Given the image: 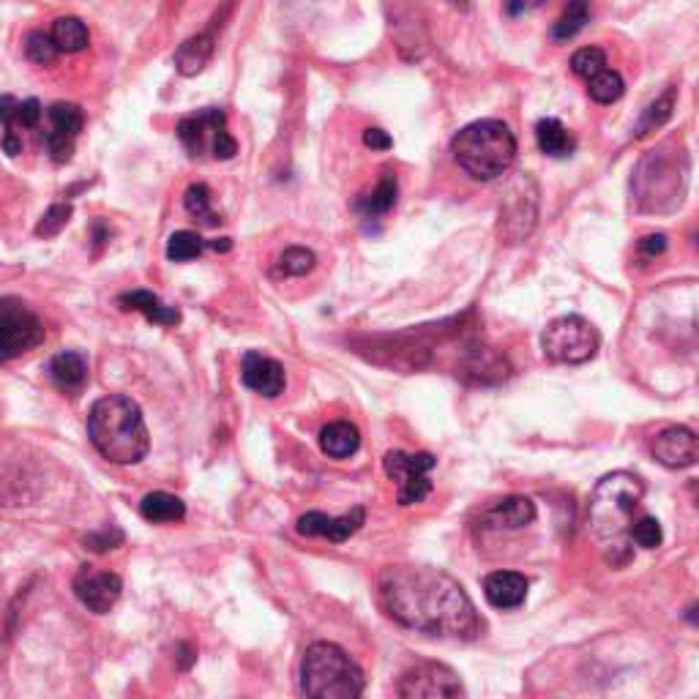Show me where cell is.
Returning <instances> with one entry per match:
<instances>
[{"mask_svg": "<svg viewBox=\"0 0 699 699\" xmlns=\"http://www.w3.org/2000/svg\"><path fill=\"white\" fill-rule=\"evenodd\" d=\"M686 173L689 164L683 153H669V145H661L659 151H650L637 175H634V189L637 200L645 211L667 213L675 211L686 192Z\"/></svg>", "mask_w": 699, "mask_h": 699, "instance_id": "8992f818", "label": "cell"}, {"mask_svg": "<svg viewBox=\"0 0 699 699\" xmlns=\"http://www.w3.org/2000/svg\"><path fill=\"white\" fill-rule=\"evenodd\" d=\"M629 538L637 544V547L642 549H656L661 547V541H664V533H661V525L659 519L653 517H639L631 522L629 527Z\"/></svg>", "mask_w": 699, "mask_h": 699, "instance_id": "d590c367", "label": "cell"}, {"mask_svg": "<svg viewBox=\"0 0 699 699\" xmlns=\"http://www.w3.org/2000/svg\"><path fill=\"white\" fill-rule=\"evenodd\" d=\"M205 249V241L192 230H178V233L170 235L167 241V257L173 263H189L194 257H200Z\"/></svg>", "mask_w": 699, "mask_h": 699, "instance_id": "d6a6232c", "label": "cell"}, {"mask_svg": "<svg viewBox=\"0 0 699 699\" xmlns=\"http://www.w3.org/2000/svg\"><path fill=\"white\" fill-rule=\"evenodd\" d=\"M522 9H525V0H506V11L511 17H517Z\"/></svg>", "mask_w": 699, "mask_h": 699, "instance_id": "7dc6e473", "label": "cell"}, {"mask_svg": "<svg viewBox=\"0 0 699 699\" xmlns=\"http://www.w3.org/2000/svg\"><path fill=\"white\" fill-rule=\"evenodd\" d=\"M213 58V36L211 33H197L192 39H186L175 50V69L183 77H197L200 71L211 63Z\"/></svg>", "mask_w": 699, "mask_h": 699, "instance_id": "ffe728a7", "label": "cell"}, {"mask_svg": "<svg viewBox=\"0 0 699 699\" xmlns=\"http://www.w3.org/2000/svg\"><path fill=\"white\" fill-rule=\"evenodd\" d=\"M44 336H47L44 323L22 301L14 298L0 301V364L39 347Z\"/></svg>", "mask_w": 699, "mask_h": 699, "instance_id": "ba28073f", "label": "cell"}, {"mask_svg": "<svg viewBox=\"0 0 699 699\" xmlns=\"http://www.w3.org/2000/svg\"><path fill=\"white\" fill-rule=\"evenodd\" d=\"M396 694L405 699H435V697H465V686L454 669L440 661H418L399 678Z\"/></svg>", "mask_w": 699, "mask_h": 699, "instance_id": "30bf717a", "label": "cell"}, {"mask_svg": "<svg viewBox=\"0 0 699 699\" xmlns=\"http://www.w3.org/2000/svg\"><path fill=\"white\" fill-rule=\"evenodd\" d=\"M530 175H519L517 181L511 183L508 197L500 205V235L506 238L508 244H519L525 241L527 235L533 233L538 216V189L536 183L530 186V192H525Z\"/></svg>", "mask_w": 699, "mask_h": 699, "instance_id": "8fae6325", "label": "cell"}, {"mask_svg": "<svg viewBox=\"0 0 699 699\" xmlns=\"http://www.w3.org/2000/svg\"><path fill=\"white\" fill-rule=\"evenodd\" d=\"M118 306L126 312H140L145 320L153 325H178L181 323V312L173 306L162 304V298L151 290H132V293L118 295Z\"/></svg>", "mask_w": 699, "mask_h": 699, "instance_id": "d6986e66", "label": "cell"}, {"mask_svg": "<svg viewBox=\"0 0 699 699\" xmlns=\"http://www.w3.org/2000/svg\"><path fill=\"white\" fill-rule=\"evenodd\" d=\"M317 257L306 246H287L276 260V276H306L315 271Z\"/></svg>", "mask_w": 699, "mask_h": 699, "instance_id": "4dcf8cb0", "label": "cell"}, {"mask_svg": "<svg viewBox=\"0 0 699 699\" xmlns=\"http://www.w3.org/2000/svg\"><path fill=\"white\" fill-rule=\"evenodd\" d=\"M358 446H361V432L350 421H334L320 432V448L331 459H347L358 451Z\"/></svg>", "mask_w": 699, "mask_h": 699, "instance_id": "7402d4cb", "label": "cell"}, {"mask_svg": "<svg viewBox=\"0 0 699 699\" xmlns=\"http://www.w3.org/2000/svg\"><path fill=\"white\" fill-rule=\"evenodd\" d=\"M123 593V579L112 571H96L91 566H82L74 577V596L80 598L85 607L104 615L110 612Z\"/></svg>", "mask_w": 699, "mask_h": 699, "instance_id": "7c38bea8", "label": "cell"}, {"mask_svg": "<svg viewBox=\"0 0 699 699\" xmlns=\"http://www.w3.org/2000/svg\"><path fill=\"white\" fill-rule=\"evenodd\" d=\"M41 115H44V110H41L39 99L20 102V107H17V118H14V126H22V129H36L41 121Z\"/></svg>", "mask_w": 699, "mask_h": 699, "instance_id": "ab89813d", "label": "cell"}, {"mask_svg": "<svg viewBox=\"0 0 699 699\" xmlns=\"http://www.w3.org/2000/svg\"><path fill=\"white\" fill-rule=\"evenodd\" d=\"M664 249H667V235H645L642 241H639V252L650 254V257H656V254H664Z\"/></svg>", "mask_w": 699, "mask_h": 699, "instance_id": "ee69618b", "label": "cell"}, {"mask_svg": "<svg viewBox=\"0 0 699 699\" xmlns=\"http://www.w3.org/2000/svg\"><path fill=\"white\" fill-rule=\"evenodd\" d=\"M44 145H47V153H50V159L55 164L71 162V153H74V140H71V137L44 132Z\"/></svg>", "mask_w": 699, "mask_h": 699, "instance_id": "f35d334b", "label": "cell"}, {"mask_svg": "<svg viewBox=\"0 0 699 699\" xmlns=\"http://www.w3.org/2000/svg\"><path fill=\"white\" fill-rule=\"evenodd\" d=\"M590 20V0H568L566 11L560 14V20L552 28L555 41L574 39Z\"/></svg>", "mask_w": 699, "mask_h": 699, "instance_id": "4316f807", "label": "cell"}, {"mask_svg": "<svg viewBox=\"0 0 699 699\" xmlns=\"http://www.w3.org/2000/svg\"><path fill=\"white\" fill-rule=\"evenodd\" d=\"M364 145L366 148H372V151H391V148H394V140H391L388 132H383V129H366Z\"/></svg>", "mask_w": 699, "mask_h": 699, "instance_id": "b9f144b4", "label": "cell"}, {"mask_svg": "<svg viewBox=\"0 0 699 699\" xmlns=\"http://www.w3.org/2000/svg\"><path fill=\"white\" fill-rule=\"evenodd\" d=\"M107 241H110V227H107L102 219H99V222H93V246H96V252H99Z\"/></svg>", "mask_w": 699, "mask_h": 699, "instance_id": "f6af8a7d", "label": "cell"}, {"mask_svg": "<svg viewBox=\"0 0 699 699\" xmlns=\"http://www.w3.org/2000/svg\"><path fill=\"white\" fill-rule=\"evenodd\" d=\"M241 380H244V385L249 388V391L265 396V399H276L279 394H284V385H287L284 366L263 353L244 355Z\"/></svg>", "mask_w": 699, "mask_h": 699, "instance_id": "9a60e30c", "label": "cell"}, {"mask_svg": "<svg viewBox=\"0 0 699 699\" xmlns=\"http://www.w3.org/2000/svg\"><path fill=\"white\" fill-rule=\"evenodd\" d=\"M451 153L473 181H495L506 175L517 159V137L503 121L484 118L456 134Z\"/></svg>", "mask_w": 699, "mask_h": 699, "instance_id": "277c9868", "label": "cell"}, {"mask_svg": "<svg viewBox=\"0 0 699 699\" xmlns=\"http://www.w3.org/2000/svg\"><path fill=\"white\" fill-rule=\"evenodd\" d=\"M626 93V82L618 71L604 69L588 80V96L598 104H615Z\"/></svg>", "mask_w": 699, "mask_h": 699, "instance_id": "f546056e", "label": "cell"}, {"mask_svg": "<svg viewBox=\"0 0 699 699\" xmlns=\"http://www.w3.org/2000/svg\"><path fill=\"white\" fill-rule=\"evenodd\" d=\"M604 69H607V55H604L601 47H582V50L571 55V71L582 80H590Z\"/></svg>", "mask_w": 699, "mask_h": 699, "instance_id": "836d02e7", "label": "cell"}, {"mask_svg": "<svg viewBox=\"0 0 699 699\" xmlns=\"http://www.w3.org/2000/svg\"><path fill=\"white\" fill-rule=\"evenodd\" d=\"M653 456L669 470H683L699 459V440L686 426H667L653 440Z\"/></svg>", "mask_w": 699, "mask_h": 699, "instance_id": "5bb4252c", "label": "cell"}, {"mask_svg": "<svg viewBox=\"0 0 699 699\" xmlns=\"http://www.w3.org/2000/svg\"><path fill=\"white\" fill-rule=\"evenodd\" d=\"M211 249H216V252H230V249H233V241H230V238H219V241H211Z\"/></svg>", "mask_w": 699, "mask_h": 699, "instance_id": "c3c4849f", "label": "cell"}, {"mask_svg": "<svg viewBox=\"0 0 699 699\" xmlns=\"http://www.w3.org/2000/svg\"><path fill=\"white\" fill-rule=\"evenodd\" d=\"M3 151L9 153V156H17L22 151V140L17 137L14 129H6V134H3Z\"/></svg>", "mask_w": 699, "mask_h": 699, "instance_id": "bcb514c9", "label": "cell"}, {"mask_svg": "<svg viewBox=\"0 0 699 699\" xmlns=\"http://www.w3.org/2000/svg\"><path fill=\"white\" fill-rule=\"evenodd\" d=\"M224 123H227V118H224L222 110H200L194 112V115H189V118H183L181 123H178V140L183 142V148L189 151V156H203L205 148H208V137H216V132L219 129H224Z\"/></svg>", "mask_w": 699, "mask_h": 699, "instance_id": "e0dca14e", "label": "cell"}, {"mask_svg": "<svg viewBox=\"0 0 699 699\" xmlns=\"http://www.w3.org/2000/svg\"><path fill=\"white\" fill-rule=\"evenodd\" d=\"M437 459L432 454H405V451H388L383 459L385 476L396 481V503L402 508L416 506L432 492L429 470H435Z\"/></svg>", "mask_w": 699, "mask_h": 699, "instance_id": "9c48e42d", "label": "cell"}, {"mask_svg": "<svg viewBox=\"0 0 699 699\" xmlns=\"http://www.w3.org/2000/svg\"><path fill=\"white\" fill-rule=\"evenodd\" d=\"M380 604L399 626L429 637L476 639L484 620L465 588L435 566H388L380 574Z\"/></svg>", "mask_w": 699, "mask_h": 699, "instance_id": "6da1fadb", "label": "cell"}, {"mask_svg": "<svg viewBox=\"0 0 699 699\" xmlns=\"http://www.w3.org/2000/svg\"><path fill=\"white\" fill-rule=\"evenodd\" d=\"M140 514L142 519H148L153 525L181 522L186 517V503L178 495H170V492H151V495L142 497Z\"/></svg>", "mask_w": 699, "mask_h": 699, "instance_id": "cb8c5ba5", "label": "cell"}, {"mask_svg": "<svg viewBox=\"0 0 699 699\" xmlns=\"http://www.w3.org/2000/svg\"><path fill=\"white\" fill-rule=\"evenodd\" d=\"M17 107H20V102H17L14 96H0V123H3L6 129H14Z\"/></svg>", "mask_w": 699, "mask_h": 699, "instance_id": "7bdbcfd3", "label": "cell"}, {"mask_svg": "<svg viewBox=\"0 0 699 699\" xmlns=\"http://www.w3.org/2000/svg\"><path fill=\"white\" fill-rule=\"evenodd\" d=\"M183 208H186V213L189 216H194V219H200L203 224H216L219 222V216L211 211V189L205 186V183H192L189 189H186V194H183Z\"/></svg>", "mask_w": 699, "mask_h": 699, "instance_id": "1f68e13d", "label": "cell"}, {"mask_svg": "<svg viewBox=\"0 0 699 699\" xmlns=\"http://www.w3.org/2000/svg\"><path fill=\"white\" fill-rule=\"evenodd\" d=\"M211 151H213V159H222V162H227V159H233L235 153H238V142H235V137L227 132V129H219L211 142Z\"/></svg>", "mask_w": 699, "mask_h": 699, "instance_id": "60d3db41", "label": "cell"}, {"mask_svg": "<svg viewBox=\"0 0 699 699\" xmlns=\"http://www.w3.org/2000/svg\"><path fill=\"white\" fill-rule=\"evenodd\" d=\"M598 345H601V339H598L593 323L579 315L552 320L544 336H541V350L555 364H588L590 358L598 353Z\"/></svg>", "mask_w": 699, "mask_h": 699, "instance_id": "52a82bcc", "label": "cell"}, {"mask_svg": "<svg viewBox=\"0 0 699 699\" xmlns=\"http://www.w3.org/2000/svg\"><path fill=\"white\" fill-rule=\"evenodd\" d=\"M88 437L112 465H137L151 451V435L140 405L123 394L104 396L91 407Z\"/></svg>", "mask_w": 699, "mask_h": 699, "instance_id": "3957f363", "label": "cell"}, {"mask_svg": "<svg viewBox=\"0 0 699 699\" xmlns=\"http://www.w3.org/2000/svg\"><path fill=\"white\" fill-rule=\"evenodd\" d=\"M50 380L61 391H80L88 380V361L74 350H63L50 361Z\"/></svg>", "mask_w": 699, "mask_h": 699, "instance_id": "44dd1931", "label": "cell"}, {"mask_svg": "<svg viewBox=\"0 0 699 699\" xmlns=\"http://www.w3.org/2000/svg\"><path fill=\"white\" fill-rule=\"evenodd\" d=\"M645 495L642 478L626 470L609 473L596 484L590 497V527L596 533L604 560L609 566H626L634 558L629 547V527L634 522V511Z\"/></svg>", "mask_w": 699, "mask_h": 699, "instance_id": "7a4b0ae2", "label": "cell"}, {"mask_svg": "<svg viewBox=\"0 0 699 699\" xmlns=\"http://www.w3.org/2000/svg\"><path fill=\"white\" fill-rule=\"evenodd\" d=\"M364 672L334 642L309 645L301 659V691L315 699H355L364 694Z\"/></svg>", "mask_w": 699, "mask_h": 699, "instance_id": "5b68a950", "label": "cell"}, {"mask_svg": "<svg viewBox=\"0 0 699 699\" xmlns=\"http://www.w3.org/2000/svg\"><path fill=\"white\" fill-rule=\"evenodd\" d=\"M47 118H50V132L71 137V140H77V134H80L82 126H85V115H82V110L77 107V104H69V102L52 104L50 110H47Z\"/></svg>", "mask_w": 699, "mask_h": 699, "instance_id": "f1b7e54d", "label": "cell"}, {"mask_svg": "<svg viewBox=\"0 0 699 699\" xmlns=\"http://www.w3.org/2000/svg\"><path fill=\"white\" fill-rule=\"evenodd\" d=\"M50 36L61 52H82L91 44V33L80 17H58L52 22Z\"/></svg>", "mask_w": 699, "mask_h": 699, "instance_id": "d4e9b609", "label": "cell"}, {"mask_svg": "<svg viewBox=\"0 0 699 699\" xmlns=\"http://www.w3.org/2000/svg\"><path fill=\"white\" fill-rule=\"evenodd\" d=\"M536 522V503L530 497L511 495L497 500L481 514V527L484 530H522V527Z\"/></svg>", "mask_w": 699, "mask_h": 699, "instance_id": "2e32d148", "label": "cell"}, {"mask_svg": "<svg viewBox=\"0 0 699 699\" xmlns=\"http://www.w3.org/2000/svg\"><path fill=\"white\" fill-rule=\"evenodd\" d=\"M366 522V511L361 506H355L345 517H328L323 511H309L298 519V536L306 538H328L334 544H345L347 538L355 536L361 525Z\"/></svg>", "mask_w": 699, "mask_h": 699, "instance_id": "4fadbf2b", "label": "cell"}, {"mask_svg": "<svg viewBox=\"0 0 699 699\" xmlns=\"http://www.w3.org/2000/svg\"><path fill=\"white\" fill-rule=\"evenodd\" d=\"M672 110H675V88H667L656 102H650L648 107H645L642 118L637 121V129H634V137L642 140V137H648L650 132L661 129V126L672 118Z\"/></svg>", "mask_w": 699, "mask_h": 699, "instance_id": "484cf974", "label": "cell"}, {"mask_svg": "<svg viewBox=\"0 0 699 699\" xmlns=\"http://www.w3.org/2000/svg\"><path fill=\"white\" fill-rule=\"evenodd\" d=\"M85 549L91 552H110V549L121 547L123 544V530L118 527H104V530H96V533H88L82 538Z\"/></svg>", "mask_w": 699, "mask_h": 699, "instance_id": "74e56055", "label": "cell"}, {"mask_svg": "<svg viewBox=\"0 0 699 699\" xmlns=\"http://www.w3.org/2000/svg\"><path fill=\"white\" fill-rule=\"evenodd\" d=\"M396 194H399L396 178L391 173H383L375 192L358 203V211L364 213V216H369V219H372V216H383V213H388L396 205Z\"/></svg>", "mask_w": 699, "mask_h": 699, "instance_id": "83f0119b", "label": "cell"}, {"mask_svg": "<svg viewBox=\"0 0 699 699\" xmlns=\"http://www.w3.org/2000/svg\"><path fill=\"white\" fill-rule=\"evenodd\" d=\"M527 588H530V582L519 571H492L484 579V596L495 609L522 607L527 598Z\"/></svg>", "mask_w": 699, "mask_h": 699, "instance_id": "ac0fdd59", "label": "cell"}, {"mask_svg": "<svg viewBox=\"0 0 699 699\" xmlns=\"http://www.w3.org/2000/svg\"><path fill=\"white\" fill-rule=\"evenodd\" d=\"M536 142L541 153H547L552 159H566L577 148L574 137L568 134V129L558 118H541L536 123Z\"/></svg>", "mask_w": 699, "mask_h": 699, "instance_id": "603a6c76", "label": "cell"}, {"mask_svg": "<svg viewBox=\"0 0 699 699\" xmlns=\"http://www.w3.org/2000/svg\"><path fill=\"white\" fill-rule=\"evenodd\" d=\"M58 44L52 41V36L41 31H31L28 39H25V55L28 61L39 63V66H50V63L58 61Z\"/></svg>", "mask_w": 699, "mask_h": 699, "instance_id": "e575fe53", "label": "cell"}, {"mask_svg": "<svg viewBox=\"0 0 699 699\" xmlns=\"http://www.w3.org/2000/svg\"><path fill=\"white\" fill-rule=\"evenodd\" d=\"M69 219H71L69 203L50 205L47 213L41 216V222L36 224V235H39V238H55V235H61V230L69 224Z\"/></svg>", "mask_w": 699, "mask_h": 699, "instance_id": "8d00e7d4", "label": "cell"}]
</instances>
